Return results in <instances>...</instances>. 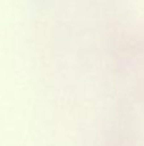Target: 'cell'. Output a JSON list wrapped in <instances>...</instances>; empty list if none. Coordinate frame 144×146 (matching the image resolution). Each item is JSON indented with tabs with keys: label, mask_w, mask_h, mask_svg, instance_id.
<instances>
[]
</instances>
